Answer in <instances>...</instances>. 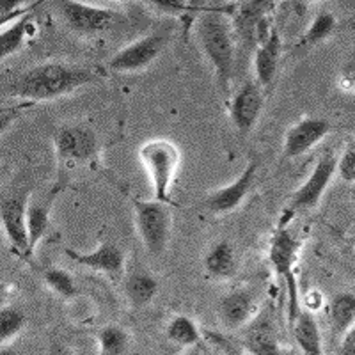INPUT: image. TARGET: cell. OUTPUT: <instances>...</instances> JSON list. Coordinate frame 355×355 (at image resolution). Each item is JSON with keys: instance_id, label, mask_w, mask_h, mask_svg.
I'll list each match as a JSON object with an SVG mask.
<instances>
[{"instance_id": "obj_1", "label": "cell", "mask_w": 355, "mask_h": 355, "mask_svg": "<svg viewBox=\"0 0 355 355\" xmlns=\"http://www.w3.org/2000/svg\"><path fill=\"white\" fill-rule=\"evenodd\" d=\"M98 80H101L98 69L66 62H43L9 78L4 93L21 100L50 101Z\"/></svg>"}, {"instance_id": "obj_2", "label": "cell", "mask_w": 355, "mask_h": 355, "mask_svg": "<svg viewBox=\"0 0 355 355\" xmlns=\"http://www.w3.org/2000/svg\"><path fill=\"white\" fill-rule=\"evenodd\" d=\"M234 6H208L196 17V37L202 53L214 68L217 85L224 96H230L234 73V28L226 15H233Z\"/></svg>"}, {"instance_id": "obj_3", "label": "cell", "mask_w": 355, "mask_h": 355, "mask_svg": "<svg viewBox=\"0 0 355 355\" xmlns=\"http://www.w3.org/2000/svg\"><path fill=\"white\" fill-rule=\"evenodd\" d=\"M139 160L153 187L155 199L171 205V187L182 164L180 148L169 139H151L139 148Z\"/></svg>"}, {"instance_id": "obj_4", "label": "cell", "mask_w": 355, "mask_h": 355, "mask_svg": "<svg viewBox=\"0 0 355 355\" xmlns=\"http://www.w3.org/2000/svg\"><path fill=\"white\" fill-rule=\"evenodd\" d=\"M133 214H135V227L141 236L142 245L153 256H160L166 250L171 239V217L169 205L151 199H133Z\"/></svg>"}, {"instance_id": "obj_5", "label": "cell", "mask_w": 355, "mask_h": 355, "mask_svg": "<svg viewBox=\"0 0 355 355\" xmlns=\"http://www.w3.org/2000/svg\"><path fill=\"white\" fill-rule=\"evenodd\" d=\"M57 9L61 12L64 24L73 33L80 36H101V34L112 33L117 25L125 21L121 12L109 8H96L77 0H62L57 2Z\"/></svg>"}, {"instance_id": "obj_6", "label": "cell", "mask_w": 355, "mask_h": 355, "mask_svg": "<svg viewBox=\"0 0 355 355\" xmlns=\"http://www.w3.org/2000/svg\"><path fill=\"white\" fill-rule=\"evenodd\" d=\"M173 37V25H166L142 40L133 41L128 46L114 53L109 61V69L117 73H132L148 68L160 55Z\"/></svg>"}, {"instance_id": "obj_7", "label": "cell", "mask_w": 355, "mask_h": 355, "mask_svg": "<svg viewBox=\"0 0 355 355\" xmlns=\"http://www.w3.org/2000/svg\"><path fill=\"white\" fill-rule=\"evenodd\" d=\"M53 144L59 160L73 166L94 162L100 151L96 133L84 125L59 128L53 135Z\"/></svg>"}, {"instance_id": "obj_8", "label": "cell", "mask_w": 355, "mask_h": 355, "mask_svg": "<svg viewBox=\"0 0 355 355\" xmlns=\"http://www.w3.org/2000/svg\"><path fill=\"white\" fill-rule=\"evenodd\" d=\"M300 242L288 227L279 226L275 230L274 236L270 240V249H268V261L279 277L284 279L290 295V304L288 309L299 307V295H297V281L293 275V266L299 256Z\"/></svg>"}, {"instance_id": "obj_9", "label": "cell", "mask_w": 355, "mask_h": 355, "mask_svg": "<svg viewBox=\"0 0 355 355\" xmlns=\"http://www.w3.org/2000/svg\"><path fill=\"white\" fill-rule=\"evenodd\" d=\"M336 173H338V158L332 153H323L311 171L309 178L291 196L288 214L316 208Z\"/></svg>"}, {"instance_id": "obj_10", "label": "cell", "mask_w": 355, "mask_h": 355, "mask_svg": "<svg viewBox=\"0 0 355 355\" xmlns=\"http://www.w3.org/2000/svg\"><path fill=\"white\" fill-rule=\"evenodd\" d=\"M270 2H243L234 6L233 28L243 49H258L259 44L270 36L272 31H266V12L270 11Z\"/></svg>"}, {"instance_id": "obj_11", "label": "cell", "mask_w": 355, "mask_h": 355, "mask_svg": "<svg viewBox=\"0 0 355 355\" xmlns=\"http://www.w3.org/2000/svg\"><path fill=\"white\" fill-rule=\"evenodd\" d=\"M27 205L25 196H8L0 202V218L9 243L21 258H31L27 230Z\"/></svg>"}, {"instance_id": "obj_12", "label": "cell", "mask_w": 355, "mask_h": 355, "mask_svg": "<svg viewBox=\"0 0 355 355\" xmlns=\"http://www.w3.org/2000/svg\"><path fill=\"white\" fill-rule=\"evenodd\" d=\"M240 343L250 355H283L277 325L270 311L265 309L254 316V320L243 329Z\"/></svg>"}, {"instance_id": "obj_13", "label": "cell", "mask_w": 355, "mask_h": 355, "mask_svg": "<svg viewBox=\"0 0 355 355\" xmlns=\"http://www.w3.org/2000/svg\"><path fill=\"white\" fill-rule=\"evenodd\" d=\"M256 173H258V164L256 162L247 164L245 169L242 171V174L233 183L215 190V192H211L205 199L206 210L214 215H224L233 211L234 208H239L243 199L247 198V194L250 192L252 185H254Z\"/></svg>"}, {"instance_id": "obj_14", "label": "cell", "mask_w": 355, "mask_h": 355, "mask_svg": "<svg viewBox=\"0 0 355 355\" xmlns=\"http://www.w3.org/2000/svg\"><path fill=\"white\" fill-rule=\"evenodd\" d=\"M263 105H265V98L258 82H245L234 93L230 105V116L234 128L242 135H247L258 123Z\"/></svg>"}, {"instance_id": "obj_15", "label": "cell", "mask_w": 355, "mask_h": 355, "mask_svg": "<svg viewBox=\"0 0 355 355\" xmlns=\"http://www.w3.org/2000/svg\"><path fill=\"white\" fill-rule=\"evenodd\" d=\"M331 132V123L322 117H304L284 135V157L299 158L311 151Z\"/></svg>"}, {"instance_id": "obj_16", "label": "cell", "mask_w": 355, "mask_h": 355, "mask_svg": "<svg viewBox=\"0 0 355 355\" xmlns=\"http://www.w3.org/2000/svg\"><path fill=\"white\" fill-rule=\"evenodd\" d=\"M64 254L66 258L71 259L73 263L85 266V268H91V270L103 272V274L110 275L112 279L119 277V275H123L126 272L125 254H123V250L112 242L101 243V245L98 247L96 250H93V252H78V250L66 247Z\"/></svg>"}, {"instance_id": "obj_17", "label": "cell", "mask_w": 355, "mask_h": 355, "mask_svg": "<svg viewBox=\"0 0 355 355\" xmlns=\"http://www.w3.org/2000/svg\"><path fill=\"white\" fill-rule=\"evenodd\" d=\"M256 316L254 295L249 290H234L218 302V318L230 332L245 329Z\"/></svg>"}, {"instance_id": "obj_18", "label": "cell", "mask_w": 355, "mask_h": 355, "mask_svg": "<svg viewBox=\"0 0 355 355\" xmlns=\"http://www.w3.org/2000/svg\"><path fill=\"white\" fill-rule=\"evenodd\" d=\"M158 293V281L135 259L125 272V295L132 307L150 306Z\"/></svg>"}, {"instance_id": "obj_19", "label": "cell", "mask_w": 355, "mask_h": 355, "mask_svg": "<svg viewBox=\"0 0 355 355\" xmlns=\"http://www.w3.org/2000/svg\"><path fill=\"white\" fill-rule=\"evenodd\" d=\"M288 323H290V332L293 336L295 345L300 348L304 355H323L322 334L311 311H295L293 315H288Z\"/></svg>"}, {"instance_id": "obj_20", "label": "cell", "mask_w": 355, "mask_h": 355, "mask_svg": "<svg viewBox=\"0 0 355 355\" xmlns=\"http://www.w3.org/2000/svg\"><path fill=\"white\" fill-rule=\"evenodd\" d=\"M283 53V40L277 31H272L254 52V73L259 87H268L275 80L279 61Z\"/></svg>"}, {"instance_id": "obj_21", "label": "cell", "mask_w": 355, "mask_h": 355, "mask_svg": "<svg viewBox=\"0 0 355 355\" xmlns=\"http://www.w3.org/2000/svg\"><path fill=\"white\" fill-rule=\"evenodd\" d=\"M355 325V293L352 291H339L329 302V327L336 341L347 336Z\"/></svg>"}, {"instance_id": "obj_22", "label": "cell", "mask_w": 355, "mask_h": 355, "mask_svg": "<svg viewBox=\"0 0 355 355\" xmlns=\"http://www.w3.org/2000/svg\"><path fill=\"white\" fill-rule=\"evenodd\" d=\"M57 189L50 196L44 198L28 199L27 205V230H28V247L31 254H34L37 243L43 240L50 226V211H52L53 199H55Z\"/></svg>"}, {"instance_id": "obj_23", "label": "cell", "mask_w": 355, "mask_h": 355, "mask_svg": "<svg viewBox=\"0 0 355 355\" xmlns=\"http://www.w3.org/2000/svg\"><path fill=\"white\" fill-rule=\"evenodd\" d=\"M205 270L214 279L226 281L236 274V256L227 240L214 243L205 256Z\"/></svg>"}, {"instance_id": "obj_24", "label": "cell", "mask_w": 355, "mask_h": 355, "mask_svg": "<svg viewBox=\"0 0 355 355\" xmlns=\"http://www.w3.org/2000/svg\"><path fill=\"white\" fill-rule=\"evenodd\" d=\"M166 336L173 343L185 348L205 345L202 343V334L198 325H196V322L185 315H178L171 318L166 327Z\"/></svg>"}, {"instance_id": "obj_25", "label": "cell", "mask_w": 355, "mask_h": 355, "mask_svg": "<svg viewBox=\"0 0 355 355\" xmlns=\"http://www.w3.org/2000/svg\"><path fill=\"white\" fill-rule=\"evenodd\" d=\"M31 24H33V9H28V11L24 12V15L15 21V24L9 25L8 28L2 31V36H0L2 57H9L20 50L25 37H28V28H31Z\"/></svg>"}, {"instance_id": "obj_26", "label": "cell", "mask_w": 355, "mask_h": 355, "mask_svg": "<svg viewBox=\"0 0 355 355\" xmlns=\"http://www.w3.org/2000/svg\"><path fill=\"white\" fill-rule=\"evenodd\" d=\"M336 28V17L332 12L323 11L320 15H316L315 20L311 21L309 28L306 31L304 37L300 40L299 49H311V46H316V44L323 43L327 40Z\"/></svg>"}, {"instance_id": "obj_27", "label": "cell", "mask_w": 355, "mask_h": 355, "mask_svg": "<svg viewBox=\"0 0 355 355\" xmlns=\"http://www.w3.org/2000/svg\"><path fill=\"white\" fill-rule=\"evenodd\" d=\"M98 355H123L128 348L130 338L125 329L117 327V325H107L101 331H98Z\"/></svg>"}, {"instance_id": "obj_28", "label": "cell", "mask_w": 355, "mask_h": 355, "mask_svg": "<svg viewBox=\"0 0 355 355\" xmlns=\"http://www.w3.org/2000/svg\"><path fill=\"white\" fill-rule=\"evenodd\" d=\"M27 318L21 309L15 306H4L0 311V339H2V347L9 343L11 339L17 338L24 331Z\"/></svg>"}, {"instance_id": "obj_29", "label": "cell", "mask_w": 355, "mask_h": 355, "mask_svg": "<svg viewBox=\"0 0 355 355\" xmlns=\"http://www.w3.org/2000/svg\"><path fill=\"white\" fill-rule=\"evenodd\" d=\"M43 281L46 286L53 291L55 295L62 297V299H73L78 293V288L75 284V279L62 268H46L43 272Z\"/></svg>"}, {"instance_id": "obj_30", "label": "cell", "mask_w": 355, "mask_h": 355, "mask_svg": "<svg viewBox=\"0 0 355 355\" xmlns=\"http://www.w3.org/2000/svg\"><path fill=\"white\" fill-rule=\"evenodd\" d=\"M206 343L214 347L215 350L220 352L222 355H245L242 343L240 341H234L233 338L226 334H220V332L215 331H206L205 332Z\"/></svg>"}, {"instance_id": "obj_31", "label": "cell", "mask_w": 355, "mask_h": 355, "mask_svg": "<svg viewBox=\"0 0 355 355\" xmlns=\"http://www.w3.org/2000/svg\"><path fill=\"white\" fill-rule=\"evenodd\" d=\"M338 176L347 183H355V137L338 158Z\"/></svg>"}, {"instance_id": "obj_32", "label": "cell", "mask_w": 355, "mask_h": 355, "mask_svg": "<svg viewBox=\"0 0 355 355\" xmlns=\"http://www.w3.org/2000/svg\"><path fill=\"white\" fill-rule=\"evenodd\" d=\"M339 85L347 93L355 94V50L347 57V61L341 66V71H339Z\"/></svg>"}, {"instance_id": "obj_33", "label": "cell", "mask_w": 355, "mask_h": 355, "mask_svg": "<svg viewBox=\"0 0 355 355\" xmlns=\"http://www.w3.org/2000/svg\"><path fill=\"white\" fill-rule=\"evenodd\" d=\"M334 355H355V325L347 332V336L339 341Z\"/></svg>"}, {"instance_id": "obj_34", "label": "cell", "mask_w": 355, "mask_h": 355, "mask_svg": "<svg viewBox=\"0 0 355 355\" xmlns=\"http://www.w3.org/2000/svg\"><path fill=\"white\" fill-rule=\"evenodd\" d=\"M306 304L309 309H318V307H322L320 306V304H322V297H320L318 291H311L306 297Z\"/></svg>"}, {"instance_id": "obj_35", "label": "cell", "mask_w": 355, "mask_h": 355, "mask_svg": "<svg viewBox=\"0 0 355 355\" xmlns=\"http://www.w3.org/2000/svg\"><path fill=\"white\" fill-rule=\"evenodd\" d=\"M205 348H206V345H199V347L187 348L182 355H205Z\"/></svg>"}, {"instance_id": "obj_36", "label": "cell", "mask_w": 355, "mask_h": 355, "mask_svg": "<svg viewBox=\"0 0 355 355\" xmlns=\"http://www.w3.org/2000/svg\"><path fill=\"white\" fill-rule=\"evenodd\" d=\"M0 355H21L20 352L12 350V348L9 347H2V350H0Z\"/></svg>"}, {"instance_id": "obj_37", "label": "cell", "mask_w": 355, "mask_h": 355, "mask_svg": "<svg viewBox=\"0 0 355 355\" xmlns=\"http://www.w3.org/2000/svg\"><path fill=\"white\" fill-rule=\"evenodd\" d=\"M350 199H352V202L355 205V183H352V187H350Z\"/></svg>"}, {"instance_id": "obj_38", "label": "cell", "mask_w": 355, "mask_h": 355, "mask_svg": "<svg viewBox=\"0 0 355 355\" xmlns=\"http://www.w3.org/2000/svg\"><path fill=\"white\" fill-rule=\"evenodd\" d=\"M350 243H352V245H354V249H355V233H354V234H352V239H350Z\"/></svg>"}, {"instance_id": "obj_39", "label": "cell", "mask_w": 355, "mask_h": 355, "mask_svg": "<svg viewBox=\"0 0 355 355\" xmlns=\"http://www.w3.org/2000/svg\"><path fill=\"white\" fill-rule=\"evenodd\" d=\"M205 355H214V354H211L210 348H205Z\"/></svg>"}]
</instances>
